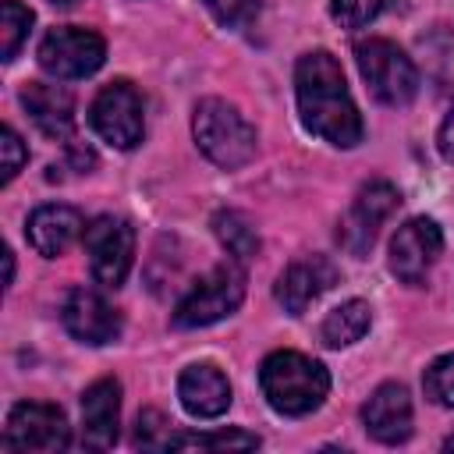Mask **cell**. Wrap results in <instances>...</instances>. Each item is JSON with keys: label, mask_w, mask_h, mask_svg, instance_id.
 <instances>
[{"label": "cell", "mask_w": 454, "mask_h": 454, "mask_svg": "<svg viewBox=\"0 0 454 454\" xmlns=\"http://www.w3.org/2000/svg\"><path fill=\"white\" fill-rule=\"evenodd\" d=\"M294 96L301 124L330 145L351 149L362 142V117L348 92L340 64L326 50H312L294 64Z\"/></svg>", "instance_id": "1"}, {"label": "cell", "mask_w": 454, "mask_h": 454, "mask_svg": "<svg viewBox=\"0 0 454 454\" xmlns=\"http://www.w3.org/2000/svg\"><path fill=\"white\" fill-rule=\"evenodd\" d=\"M259 387L273 411L280 415H309L323 404L330 390V372L298 351H273L259 365Z\"/></svg>", "instance_id": "2"}, {"label": "cell", "mask_w": 454, "mask_h": 454, "mask_svg": "<svg viewBox=\"0 0 454 454\" xmlns=\"http://www.w3.org/2000/svg\"><path fill=\"white\" fill-rule=\"evenodd\" d=\"M195 142L223 170H234L255 156V128L223 99H202L192 121Z\"/></svg>", "instance_id": "3"}, {"label": "cell", "mask_w": 454, "mask_h": 454, "mask_svg": "<svg viewBox=\"0 0 454 454\" xmlns=\"http://www.w3.org/2000/svg\"><path fill=\"white\" fill-rule=\"evenodd\" d=\"M245 298V270L241 262H220L213 266L206 277H199L188 294L177 301L174 309V326L181 330H195V326H209L223 316H231Z\"/></svg>", "instance_id": "4"}, {"label": "cell", "mask_w": 454, "mask_h": 454, "mask_svg": "<svg viewBox=\"0 0 454 454\" xmlns=\"http://www.w3.org/2000/svg\"><path fill=\"white\" fill-rule=\"evenodd\" d=\"M355 60L369 92L387 106H404L419 92V71L411 57L390 39H365L355 46Z\"/></svg>", "instance_id": "5"}, {"label": "cell", "mask_w": 454, "mask_h": 454, "mask_svg": "<svg viewBox=\"0 0 454 454\" xmlns=\"http://www.w3.org/2000/svg\"><path fill=\"white\" fill-rule=\"evenodd\" d=\"M89 121L103 142L114 149H135L142 142L145 121H142V96L131 82H110L96 92L89 106Z\"/></svg>", "instance_id": "6"}, {"label": "cell", "mask_w": 454, "mask_h": 454, "mask_svg": "<svg viewBox=\"0 0 454 454\" xmlns=\"http://www.w3.org/2000/svg\"><path fill=\"white\" fill-rule=\"evenodd\" d=\"M82 241H85L92 280L103 284V287L124 284V277L131 270V259H135V231H131V223L121 220V216H96L85 227Z\"/></svg>", "instance_id": "7"}, {"label": "cell", "mask_w": 454, "mask_h": 454, "mask_svg": "<svg viewBox=\"0 0 454 454\" xmlns=\"http://www.w3.org/2000/svg\"><path fill=\"white\" fill-rule=\"evenodd\" d=\"M71 443V426L57 404L46 401H21L7 415V429L0 447L4 450H64Z\"/></svg>", "instance_id": "8"}, {"label": "cell", "mask_w": 454, "mask_h": 454, "mask_svg": "<svg viewBox=\"0 0 454 454\" xmlns=\"http://www.w3.org/2000/svg\"><path fill=\"white\" fill-rule=\"evenodd\" d=\"M103 57H106V43L92 28H78V25H60L46 32V39L39 43V64L53 78H85L99 71Z\"/></svg>", "instance_id": "9"}, {"label": "cell", "mask_w": 454, "mask_h": 454, "mask_svg": "<svg viewBox=\"0 0 454 454\" xmlns=\"http://www.w3.org/2000/svg\"><path fill=\"white\" fill-rule=\"evenodd\" d=\"M401 195L390 181H369L358 188L344 223H340V245L351 252V255H365L383 227V220L397 209Z\"/></svg>", "instance_id": "10"}, {"label": "cell", "mask_w": 454, "mask_h": 454, "mask_svg": "<svg viewBox=\"0 0 454 454\" xmlns=\"http://www.w3.org/2000/svg\"><path fill=\"white\" fill-rule=\"evenodd\" d=\"M443 248V234L429 216H411L390 241V270L404 284H422Z\"/></svg>", "instance_id": "11"}, {"label": "cell", "mask_w": 454, "mask_h": 454, "mask_svg": "<svg viewBox=\"0 0 454 454\" xmlns=\"http://www.w3.org/2000/svg\"><path fill=\"white\" fill-rule=\"evenodd\" d=\"M60 319L67 333L78 337L82 344H110L121 333V316L110 309V301L99 291H89V287H74L64 298Z\"/></svg>", "instance_id": "12"}, {"label": "cell", "mask_w": 454, "mask_h": 454, "mask_svg": "<svg viewBox=\"0 0 454 454\" xmlns=\"http://www.w3.org/2000/svg\"><path fill=\"white\" fill-rule=\"evenodd\" d=\"M121 426V383L103 376L82 394V443L89 450H106L117 443Z\"/></svg>", "instance_id": "13"}, {"label": "cell", "mask_w": 454, "mask_h": 454, "mask_svg": "<svg viewBox=\"0 0 454 454\" xmlns=\"http://www.w3.org/2000/svg\"><path fill=\"white\" fill-rule=\"evenodd\" d=\"M337 266L326 259V255H301V259H294L284 273H280V280H277V301L291 312V316H298V312H305L319 294H326L333 284H337Z\"/></svg>", "instance_id": "14"}, {"label": "cell", "mask_w": 454, "mask_h": 454, "mask_svg": "<svg viewBox=\"0 0 454 454\" xmlns=\"http://www.w3.org/2000/svg\"><path fill=\"white\" fill-rule=\"evenodd\" d=\"M362 422L380 443H404L411 436V397L401 383H383L362 408Z\"/></svg>", "instance_id": "15"}, {"label": "cell", "mask_w": 454, "mask_h": 454, "mask_svg": "<svg viewBox=\"0 0 454 454\" xmlns=\"http://www.w3.org/2000/svg\"><path fill=\"white\" fill-rule=\"evenodd\" d=\"M85 234V220L74 206H60V202H50V206H39L28 223H25V238L28 245L46 255V259H57L60 252H67V245L74 238Z\"/></svg>", "instance_id": "16"}, {"label": "cell", "mask_w": 454, "mask_h": 454, "mask_svg": "<svg viewBox=\"0 0 454 454\" xmlns=\"http://www.w3.org/2000/svg\"><path fill=\"white\" fill-rule=\"evenodd\" d=\"M177 397L184 404L188 415L195 419H216L231 408V383L227 376L209 365V362H199V365H188L177 380Z\"/></svg>", "instance_id": "17"}, {"label": "cell", "mask_w": 454, "mask_h": 454, "mask_svg": "<svg viewBox=\"0 0 454 454\" xmlns=\"http://www.w3.org/2000/svg\"><path fill=\"white\" fill-rule=\"evenodd\" d=\"M21 106L28 110L32 124L50 138H67L74 128V99L64 85L28 82L21 89Z\"/></svg>", "instance_id": "18"}, {"label": "cell", "mask_w": 454, "mask_h": 454, "mask_svg": "<svg viewBox=\"0 0 454 454\" xmlns=\"http://www.w3.org/2000/svg\"><path fill=\"white\" fill-rule=\"evenodd\" d=\"M369 323H372V309L362 298H351V301H340L333 312H326L319 337L326 348H348V344L365 337Z\"/></svg>", "instance_id": "19"}, {"label": "cell", "mask_w": 454, "mask_h": 454, "mask_svg": "<svg viewBox=\"0 0 454 454\" xmlns=\"http://www.w3.org/2000/svg\"><path fill=\"white\" fill-rule=\"evenodd\" d=\"M213 234L220 238V245L231 252L234 262H252L259 252V234H255L252 220L238 209H220L213 216Z\"/></svg>", "instance_id": "20"}, {"label": "cell", "mask_w": 454, "mask_h": 454, "mask_svg": "<svg viewBox=\"0 0 454 454\" xmlns=\"http://www.w3.org/2000/svg\"><path fill=\"white\" fill-rule=\"evenodd\" d=\"M174 450H252L259 447L255 433L245 429H220V433H174L170 436Z\"/></svg>", "instance_id": "21"}, {"label": "cell", "mask_w": 454, "mask_h": 454, "mask_svg": "<svg viewBox=\"0 0 454 454\" xmlns=\"http://www.w3.org/2000/svg\"><path fill=\"white\" fill-rule=\"evenodd\" d=\"M28 28H32V11L18 0H4V7H0V57L4 60H14Z\"/></svg>", "instance_id": "22"}, {"label": "cell", "mask_w": 454, "mask_h": 454, "mask_svg": "<svg viewBox=\"0 0 454 454\" xmlns=\"http://www.w3.org/2000/svg\"><path fill=\"white\" fill-rule=\"evenodd\" d=\"M426 394L443 404V408H454V355H443L436 358L429 369H426Z\"/></svg>", "instance_id": "23"}, {"label": "cell", "mask_w": 454, "mask_h": 454, "mask_svg": "<svg viewBox=\"0 0 454 454\" xmlns=\"http://www.w3.org/2000/svg\"><path fill=\"white\" fill-rule=\"evenodd\" d=\"M170 429H167V419L156 411V408H145L135 422V447H145V450H163L170 447Z\"/></svg>", "instance_id": "24"}, {"label": "cell", "mask_w": 454, "mask_h": 454, "mask_svg": "<svg viewBox=\"0 0 454 454\" xmlns=\"http://www.w3.org/2000/svg\"><path fill=\"white\" fill-rule=\"evenodd\" d=\"M390 0H333L330 4V14L344 25V28H362L369 25Z\"/></svg>", "instance_id": "25"}, {"label": "cell", "mask_w": 454, "mask_h": 454, "mask_svg": "<svg viewBox=\"0 0 454 454\" xmlns=\"http://www.w3.org/2000/svg\"><path fill=\"white\" fill-rule=\"evenodd\" d=\"M206 7L223 28H245L259 14V0H206Z\"/></svg>", "instance_id": "26"}, {"label": "cell", "mask_w": 454, "mask_h": 454, "mask_svg": "<svg viewBox=\"0 0 454 454\" xmlns=\"http://www.w3.org/2000/svg\"><path fill=\"white\" fill-rule=\"evenodd\" d=\"M0 156H4V174H0V181L11 184V181L18 177V170L25 167V160H28V149H25L21 135H18L11 124L0 128Z\"/></svg>", "instance_id": "27"}, {"label": "cell", "mask_w": 454, "mask_h": 454, "mask_svg": "<svg viewBox=\"0 0 454 454\" xmlns=\"http://www.w3.org/2000/svg\"><path fill=\"white\" fill-rule=\"evenodd\" d=\"M436 145H440L443 160L454 163V103H450V110H447V117H443V124H440V138H436Z\"/></svg>", "instance_id": "28"}, {"label": "cell", "mask_w": 454, "mask_h": 454, "mask_svg": "<svg viewBox=\"0 0 454 454\" xmlns=\"http://www.w3.org/2000/svg\"><path fill=\"white\" fill-rule=\"evenodd\" d=\"M46 4H53V7H71L74 0H46Z\"/></svg>", "instance_id": "29"}, {"label": "cell", "mask_w": 454, "mask_h": 454, "mask_svg": "<svg viewBox=\"0 0 454 454\" xmlns=\"http://www.w3.org/2000/svg\"><path fill=\"white\" fill-rule=\"evenodd\" d=\"M443 450H454V433H450V436L443 440Z\"/></svg>", "instance_id": "30"}]
</instances>
